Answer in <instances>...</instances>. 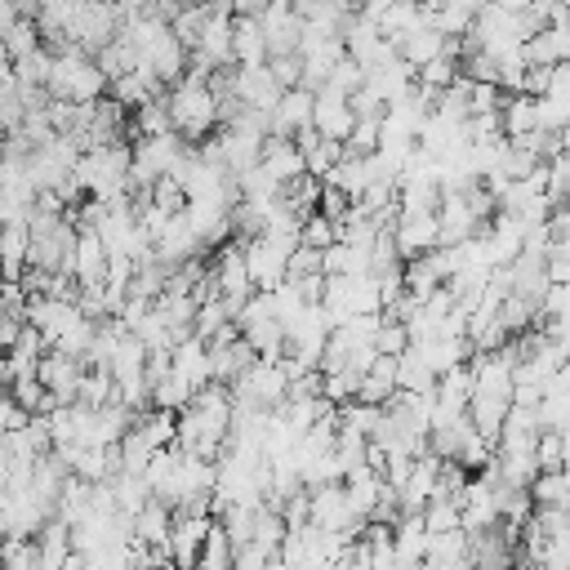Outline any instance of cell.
I'll return each mask as SVG.
<instances>
[{"label": "cell", "mask_w": 570, "mask_h": 570, "mask_svg": "<svg viewBox=\"0 0 570 570\" xmlns=\"http://www.w3.org/2000/svg\"><path fill=\"white\" fill-rule=\"evenodd\" d=\"M165 102H169V120H174V134H178V138L200 142V138H209V134L223 125V116H218V94H214L209 76H183V80L165 94Z\"/></svg>", "instance_id": "obj_1"}, {"label": "cell", "mask_w": 570, "mask_h": 570, "mask_svg": "<svg viewBox=\"0 0 570 570\" xmlns=\"http://www.w3.org/2000/svg\"><path fill=\"white\" fill-rule=\"evenodd\" d=\"M129 169H134V147L125 142H107V147H89L76 160V178L94 200H111L129 191Z\"/></svg>", "instance_id": "obj_2"}, {"label": "cell", "mask_w": 570, "mask_h": 570, "mask_svg": "<svg viewBox=\"0 0 570 570\" xmlns=\"http://www.w3.org/2000/svg\"><path fill=\"white\" fill-rule=\"evenodd\" d=\"M102 94H107V71L98 67L94 53H85V49L53 53L49 98H58V102H98Z\"/></svg>", "instance_id": "obj_3"}, {"label": "cell", "mask_w": 570, "mask_h": 570, "mask_svg": "<svg viewBox=\"0 0 570 570\" xmlns=\"http://www.w3.org/2000/svg\"><path fill=\"white\" fill-rule=\"evenodd\" d=\"M289 396V374L281 361H254L236 383H232V401L236 405H254V410H276Z\"/></svg>", "instance_id": "obj_4"}, {"label": "cell", "mask_w": 570, "mask_h": 570, "mask_svg": "<svg viewBox=\"0 0 570 570\" xmlns=\"http://www.w3.org/2000/svg\"><path fill=\"white\" fill-rule=\"evenodd\" d=\"M85 361L80 356H67V352H58V347H45V356L36 361V379L45 383V392L58 401V405H67V401H80V379H85Z\"/></svg>", "instance_id": "obj_5"}, {"label": "cell", "mask_w": 570, "mask_h": 570, "mask_svg": "<svg viewBox=\"0 0 570 570\" xmlns=\"http://www.w3.org/2000/svg\"><path fill=\"white\" fill-rule=\"evenodd\" d=\"M232 85H236V98H240L245 107L267 111V116H272V107H276L281 94H285V85L272 76L267 62H258V67H232Z\"/></svg>", "instance_id": "obj_6"}, {"label": "cell", "mask_w": 570, "mask_h": 570, "mask_svg": "<svg viewBox=\"0 0 570 570\" xmlns=\"http://www.w3.org/2000/svg\"><path fill=\"white\" fill-rule=\"evenodd\" d=\"M312 107H316V94L294 85L281 94V102L272 107V138H298L303 129H312Z\"/></svg>", "instance_id": "obj_7"}, {"label": "cell", "mask_w": 570, "mask_h": 570, "mask_svg": "<svg viewBox=\"0 0 570 570\" xmlns=\"http://www.w3.org/2000/svg\"><path fill=\"white\" fill-rule=\"evenodd\" d=\"M450 45H454V36H445L432 18H423L414 31H405V36L396 40V53H401V62H410V67L419 71L423 62H432V58L450 53Z\"/></svg>", "instance_id": "obj_8"}, {"label": "cell", "mask_w": 570, "mask_h": 570, "mask_svg": "<svg viewBox=\"0 0 570 570\" xmlns=\"http://www.w3.org/2000/svg\"><path fill=\"white\" fill-rule=\"evenodd\" d=\"M254 361H258V352L249 347L245 334H227V338L209 343V370H214V383H227V387H232Z\"/></svg>", "instance_id": "obj_9"}, {"label": "cell", "mask_w": 570, "mask_h": 570, "mask_svg": "<svg viewBox=\"0 0 570 570\" xmlns=\"http://www.w3.org/2000/svg\"><path fill=\"white\" fill-rule=\"evenodd\" d=\"M352 125H356L352 98L347 94H334V89H321L316 94V107H312V129L325 134V138H334V142H343L352 134Z\"/></svg>", "instance_id": "obj_10"}, {"label": "cell", "mask_w": 570, "mask_h": 570, "mask_svg": "<svg viewBox=\"0 0 570 570\" xmlns=\"http://www.w3.org/2000/svg\"><path fill=\"white\" fill-rule=\"evenodd\" d=\"M392 240H396L401 258H419L441 245V223H436V214H401L392 227Z\"/></svg>", "instance_id": "obj_11"}, {"label": "cell", "mask_w": 570, "mask_h": 570, "mask_svg": "<svg viewBox=\"0 0 570 570\" xmlns=\"http://www.w3.org/2000/svg\"><path fill=\"white\" fill-rule=\"evenodd\" d=\"M76 316H85L71 298H49V294H27V325H36L45 334V343H53Z\"/></svg>", "instance_id": "obj_12"}, {"label": "cell", "mask_w": 570, "mask_h": 570, "mask_svg": "<svg viewBox=\"0 0 570 570\" xmlns=\"http://www.w3.org/2000/svg\"><path fill=\"white\" fill-rule=\"evenodd\" d=\"M107 263H111V254H107L102 236L89 232V227H80V236H76V254H71V276L80 281V289L102 285V281H107Z\"/></svg>", "instance_id": "obj_13"}, {"label": "cell", "mask_w": 570, "mask_h": 570, "mask_svg": "<svg viewBox=\"0 0 570 570\" xmlns=\"http://www.w3.org/2000/svg\"><path fill=\"white\" fill-rule=\"evenodd\" d=\"M258 165L285 187L289 178H298V174H307V160H303V147L294 142V138H267L263 142V151H258Z\"/></svg>", "instance_id": "obj_14"}, {"label": "cell", "mask_w": 570, "mask_h": 570, "mask_svg": "<svg viewBox=\"0 0 570 570\" xmlns=\"http://www.w3.org/2000/svg\"><path fill=\"white\" fill-rule=\"evenodd\" d=\"M107 94L120 102V107H142V102H151V98H160L165 94V85L156 80V71L151 67H134V71H125V76H116L111 85H107Z\"/></svg>", "instance_id": "obj_15"}, {"label": "cell", "mask_w": 570, "mask_h": 570, "mask_svg": "<svg viewBox=\"0 0 570 570\" xmlns=\"http://www.w3.org/2000/svg\"><path fill=\"white\" fill-rule=\"evenodd\" d=\"M499 125H503V138H525L530 129L543 125L539 98H534V94H503V102H499Z\"/></svg>", "instance_id": "obj_16"}, {"label": "cell", "mask_w": 570, "mask_h": 570, "mask_svg": "<svg viewBox=\"0 0 570 570\" xmlns=\"http://www.w3.org/2000/svg\"><path fill=\"white\" fill-rule=\"evenodd\" d=\"M508 410H512V396H499V392H472V401H468L472 428H476L481 436H490L494 445H499V432H503V423H508Z\"/></svg>", "instance_id": "obj_17"}, {"label": "cell", "mask_w": 570, "mask_h": 570, "mask_svg": "<svg viewBox=\"0 0 570 570\" xmlns=\"http://www.w3.org/2000/svg\"><path fill=\"white\" fill-rule=\"evenodd\" d=\"M396 392H401V383H396V356H374V365L361 374L356 401H370V405H387Z\"/></svg>", "instance_id": "obj_18"}, {"label": "cell", "mask_w": 570, "mask_h": 570, "mask_svg": "<svg viewBox=\"0 0 570 570\" xmlns=\"http://www.w3.org/2000/svg\"><path fill=\"white\" fill-rule=\"evenodd\" d=\"M232 58H236V67L267 62V36H263L258 18H232Z\"/></svg>", "instance_id": "obj_19"}, {"label": "cell", "mask_w": 570, "mask_h": 570, "mask_svg": "<svg viewBox=\"0 0 570 570\" xmlns=\"http://www.w3.org/2000/svg\"><path fill=\"white\" fill-rule=\"evenodd\" d=\"M31 249V223H0V267L9 281H22Z\"/></svg>", "instance_id": "obj_20"}, {"label": "cell", "mask_w": 570, "mask_h": 570, "mask_svg": "<svg viewBox=\"0 0 570 570\" xmlns=\"http://www.w3.org/2000/svg\"><path fill=\"white\" fill-rule=\"evenodd\" d=\"M294 142L303 147V160H307V174H312V178H325V174L343 160V142H334V138H325V134H316V129H303Z\"/></svg>", "instance_id": "obj_21"}, {"label": "cell", "mask_w": 570, "mask_h": 570, "mask_svg": "<svg viewBox=\"0 0 570 570\" xmlns=\"http://www.w3.org/2000/svg\"><path fill=\"white\" fill-rule=\"evenodd\" d=\"M169 530H174V508L151 499L138 517H134V539H142L147 548H169Z\"/></svg>", "instance_id": "obj_22"}, {"label": "cell", "mask_w": 570, "mask_h": 570, "mask_svg": "<svg viewBox=\"0 0 570 570\" xmlns=\"http://www.w3.org/2000/svg\"><path fill=\"white\" fill-rule=\"evenodd\" d=\"M396 383L405 392H432L436 387V370L428 365V356L419 352V343H410L401 356H396Z\"/></svg>", "instance_id": "obj_23"}, {"label": "cell", "mask_w": 570, "mask_h": 570, "mask_svg": "<svg viewBox=\"0 0 570 570\" xmlns=\"http://www.w3.org/2000/svg\"><path fill=\"white\" fill-rule=\"evenodd\" d=\"M49 67H53V53L49 49H36L27 58H13V80L22 94H45L49 89Z\"/></svg>", "instance_id": "obj_24"}, {"label": "cell", "mask_w": 570, "mask_h": 570, "mask_svg": "<svg viewBox=\"0 0 570 570\" xmlns=\"http://www.w3.org/2000/svg\"><path fill=\"white\" fill-rule=\"evenodd\" d=\"M94 508V481H85V476H67V485L58 490V517L71 525V521H80L85 512Z\"/></svg>", "instance_id": "obj_25"}, {"label": "cell", "mask_w": 570, "mask_h": 570, "mask_svg": "<svg viewBox=\"0 0 570 570\" xmlns=\"http://www.w3.org/2000/svg\"><path fill=\"white\" fill-rule=\"evenodd\" d=\"M0 40H4L9 58H27V53L45 49V40H40V22H36V18H13V22L0 31Z\"/></svg>", "instance_id": "obj_26"}, {"label": "cell", "mask_w": 570, "mask_h": 570, "mask_svg": "<svg viewBox=\"0 0 570 570\" xmlns=\"http://www.w3.org/2000/svg\"><path fill=\"white\" fill-rule=\"evenodd\" d=\"M134 134H138V138L174 134V120H169V102H165V94H160V98H151V102H142V107H134Z\"/></svg>", "instance_id": "obj_27"}, {"label": "cell", "mask_w": 570, "mask_h": 570, "mask_svg": "<svg viewBox=\"0 0 570 570\" xmlns=\"http://www.w3.org/2000/svg\"><path fill=\"white\" fill-rule=\"evenodd\" d=\"M383 142V116H356L352 134L343 138V151L347 156H374Z\"/></svg>", "instance_id": "obj_28"}, {"label": "cell", "mask_w": 570, "mask_h": 570, "mask_svg": "<svg viewBox=\"0 0 570 570\" xmlns=\"http://www.w3.org/2000/svg\"><path fill=\"white\" fill-rule=\"evenodd\" d=\"M334 240H338V223H334L330 214L312 209V214L298 223V245H307V249H330Z\"/></svg>", "instance_id": "obj_29"}, {"label": "cell", "mask_w": 570, "mask_h": 570, "mask_svg": "<svg viewBox=\"0 0 570 570\" xmlns=\"http://www.w3.org/2000/svg\"><path fill=\"white\" fill-rule=\"evenodd\" d=\"M94 58H98V67L107 71V85H111L116 76H125V71H134V67H138V53H134V45H129L125 36H116V40H111L102 53H94Z\"/></svg>", "instance_id": "obj_30"}, {"label": "cell", "mask_w": 570, "mask_h": 570, "mask_svg": "<svg viewBox=\"0 0 570 570\" xmlns=\"http://www.w3.org/2000/svg\"><path fill=\"white\" fill-rule=\"evenodd\" d=\"M463 525V512L454 499H428L423 508V530L428 534H445V530H459Z\"/></svg>", "instance_id": "obj_31"}, {"label": "cell", "mask_w": 570, "mask_h": 570, "mask_svg": "<svg viewBox=\"0 0 570 570\" xmlns=\"http://www.w3.org/2000/svg\"><path fill=\"white\" fill-rule=\"evenodd\" d=\"M27 120V94L18 89V80L0 85V134H13Z\"/></svg>", "instance_id": "obj_32"}, {"label": "cell", "mask_w": 570, "mask_h": 570, "mask_svg": "<svg viewBox=\"0 0 570 570\" xmlns=\"http://www.w3.org/2000/svg\"><path fill=\"white\" fill-rule=\"evenodd\" d=\"M405 347H410V330H405V321L383 316V321H379V334H374V352H379V356H401Z\"/></svg>", "instance_id": "obj_33"}, {"label": "cell", "mask_w": 570, "mask_h": 570, "mask_svg": "<svg viewBox=\"0 0 570 570\" xmlns=\"http://www.w3.org/2000/svg\"><path fill=\"white\" fill-rule=\"evenodd\" d=\"M80 401H85V405H107V401H116V379H111V370H85V379H80Z\"/></svg>", "instance_id": "obj_34"}, {"label": "cell", "mask_w": 570, "mask_h": 570, "mask_svg": "<svg viewBox=\"0 0 570 570\" xmlns=\"http://www.w3.org/2000/svg\"><path fill=\"white\" fill-rule=\"evenodd\" d=\"M307 276H325V258H321V249L298 245L285 263V281H307Z\"/></svg>", "instance_id": "obj_35"}, {"label": "cell", "mask_w": 570, "mask_h": 570, "mask_svg": "<svg viewBox=\"0 0 570 570\" xmlns=\"http://www.w3.org/2000/svg\"><path fill=\"white\" fill-rule=\"evenodd\" d=\"M534 459H539V472H557V468H566L561 432H557V428H543V432H539V441H534Z\"/></svg>", "instance_id": "obj_36"}, {"label": "cell", "mask_w": 570, "mask_h": 570, "mask_svg": "<svg viewBox=\"0 0 570 570\" xmlns=\"http://www.w3.org/2000/svg\"><path fill=\"white\" fill-rule=\"evenodd\" d=\"M27 419H31V414H27V410H22V405L9 396V387H4V392H0V441H4L9 432L27 428Z\"/></svg>", "instance_id": "obj_37"}, {"label": "cell", "mask_w": 570, "mask_h": 570, "mask_svg": "<svg viewBox=\"0 0 570 570\" xmlns=\"http://www.w3.org/2000/svg\"><path fill=\"white\" fill-rule=\"evenodd\" d=\"M543 98H570V62H552V76H548V94Z\"/></svg>", "instance_id": "obj_38"}, {"label": "cell", "mask_w": 570, "mask_h": 570, "mask_svg": "<svg viewBox=\"0 0 570 570\" xmlns=\"http://www.w3.org/2000/svg\"><path fill=\"white\" fill-rule=\"evenodd\" d=\"M227 4H232V13H236V18H258L272 0H227Z\"/></svg>", "instance_id": "obj_39"}, {"label": "cell", "mask_w": 570, "mask_h": 570, "mask_svg": "<svg viewBox=\"0 0 570 570\" xmlns=\"http://www.w3.org/2000/svg\"><path fill=\"white\" fill-rule=\"evenodd\" d=\"M566 62H570V58H566Z\"/></svg>", "instance_id": "obj_40"}]
</instances>
